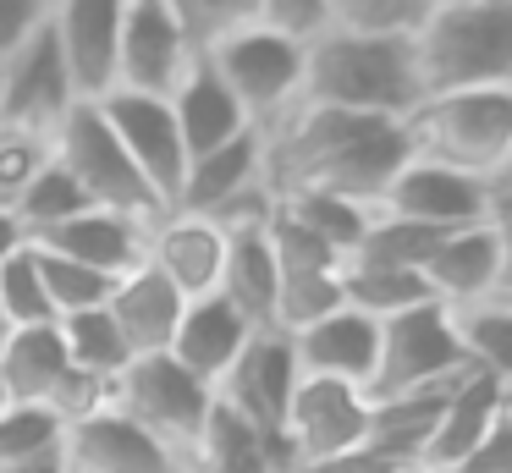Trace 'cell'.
Returning <instances> with one entry per match:
<instances>
[{
  "label": "cell",
  "mask_w": 512,
  "mask_h": 473,
  "mask_svg": "<svg viewBox=\"0 0 512 473\" xmlns=\"http://www.w3.org/2000/svg\"><path fill=\"white\" fill-rule=\"evenodd\" d=\"M0 473H72V468H67V457H61V451H56V457L23 462V468H0Z\"/></svg>",
  "instance_id": "obj_46"
},
{
  "label": "cell",
  "mask_w": 512,
  "mask_h": 473,
  "mask_svg": "<svg viewBox=\"0 0 512 473\" xmlns=\"http://www.w3.org/2000/svg\"><path fill=\"white\" fill-rule=\"evenodd\" d=\"M452 325L468 363L512 391V297H479L468 308H452Z\"/></svg>",
  "instance_id": "obj_31"
},
{
  "label": "cell",
  "mask_w": 512,
  "mask_h": 473,
  "mask_svg": "<svg viewBox=\"0 0 512 473\" xmlns=\"http://www.w3.org/2000/svg\"><path fill=\"white\" fill-rule=\"evenodd\" d=\"M72 105H78V88H72V72H67V61H61V44H56V33H50V22H45L34 39L17 44V50L0 61V127L50 138Z\"/></svg>",
  "instance_id": "obj_10"
},
{
  "label": "cell",
  "mask_w": 512,
  "mask_h": 473,
  "mask_svg": "<svg viewBox=\"0 0 512 473\" xmlns=\"http://www.w3.org/2000/svg\"><path fill=\"white\" fill-rule=\"evenodd\" d=\"M100 116L111 121L116 143L127 149V160L138 165V176L149 182L160 209L177 204V187H182V171H188V154H182V132H177V116H171V99H155V94H133V88H111L105 99H94Z\"/></svg>",
  "instance_id": "obj_11"
},
{
  "label": "cell",
  "mask_w": 512,
  "mask_h": 473,
  "mask_svg": "<svg viewBox=\"0 0 512 473\" xmlns=\"http://www.w3.org/2000/svg\"><path fill=\"white\" fill-rule=\"evenodd\" d=\"M430 6H435V0H430Z\"/></svg>",
  "instance_id": "obj_50"
},
{
  "label": "cell",
  "mask_w": 512,
  "mask_h": 473,
  "mask_svg": "<svg viewBox=\"0 0 512 473\" xmlns=\"http://www.w3.org/2000/svg\"><path fill=\"white\" fill-rule=\"evenodd\" d=\"M171 116H177L182 154H188V160H199V154L232 143L237 132H248V116L237 110V99L221 88V77L204 66V55L188 66V77H182L177 94H171Z\"/></svg>",
  "instance_id": "obj_26"
},
{
  "label": "cell",
  "mask_w": 512,
  "mask_h": 473,
  "mask_svg": "<svg viewBox=\"0 0 512 473\" xmlns=\"http://www.w3.org/2000/svg\"><path fill=\"white\" fill-rule=\"evenodd\" d=\"M166 11L177 17V28L188 33L193 50H210L215 39H226V33L248 28L259 11V0H166Z\"/></svg>",
  "instance_id": "obj_38"
},
{
  "label": "cell",
  "mask_w": 512,
  "mask_h": 473,
  "mask_svg": "<svg viewBox=\"0 0 512 473\" xmlns=\"http://www.w3.org/2000/svg\"><path fill=\"white\" fill-rule=\"evenodd\" d=\"M276 209L287 220H298L303 231H314V237L331 253H342V259L358 248V237H364V226H369V204H353V198H336V193H281Z\"/></svg>",
  "instance_id": "obj_32"
},
{
  "label": "cell",
  "mask_w": 512,
  "mask_h": 473,
  "mask_svg": "<svg viewBox=\"0 0 512 473\" xmlns=\"http://www.w3.org/2000/svg\"><path fill=\"white\" fill-rule=\"evenodd\" d=\"M463 369H468V352H463V341H457L452 308L419 303V308H408V314L380 319V358H375L369 402H375V396L424 391V385H441Z\"/></svg>",
  "instance_id": "obj_8"
},
{
  "label": "cell",
  "mask_w": 512,
  "mask_h": 473,
  "mask_svg": "<svg viewBox=\"0 0 512 473\" xmlns=\"http://www.w3.org/2000/svg\"><path fill=\"white\" fill-rule=\"evenodd\" d=\"M61 457H67L72 473H188V462L166 440H155L144 424H133L111 402L72 418L67 440H61Z\"/></svg>",
  "instance_id": "obj_14"
},
{
  "label": "cell",
  "mask_w": 512,
  "mask_h": 473,
  "mask_svg": "<svg viewBox=\"0 0 512 473\" xmlns=\"http://www.w3.org/2000/svg\"><path fill=\"white\" fill-rule=\"evenodd\" d=\"M56 330H61V347H67V363L83 374V380L105 385V391H111V380L133 363V347H127V336L116 330L111 308L67 314V319H56Z\"/></svg>",
  "instance_id": "obj_29"
},
{
  "label": "cell",
  "mask_w": 512,
  "mask_h": 473,
  "mask_svg": "<svg viewBox=\"0 0 512 473\" xmlns=\"http://www.w3.org/2000/svg\"><path fill=\"white\" fill-rule=\"evenodd\" d=\"M424 286L441 308H468L479 297H496V248H490L485 226L446 231L424 259Z\"/></svg>",
  "instance_id": "obj_25"
},
{
  "label": "cell",
  "mask_w": 512,
  "mask_h": 473,
  "mask_svg": "<svg viewBox=\"0 0 512 473\" xmlns=\"http://www.w3.org/2000/svg\"><path fill=\"white\" fill-rule=\"evenodd\" d=\"M144 237H149V220L138 215H116V209H83V215L50 226L45 237H34V248H50L61 259H78L89 270L122 281L127 270L144 264Z\"/></svg>",
  "instance_id": "obj_21"
},
{
  "label": "cell",
  "mask_w": 512,
  "mask_h": 473,
  "mask_svg": "<svg viewBox=\"0 0 512 473\" xmlns=\"http://www.w3.org/2000/svg\"><path fill=\"white\" fill-rule=\"evenodd\" d=\"M259 187H270L265 182V138H259V127H248V132H237L232 143H221V149L188 160L182 187H177V204L171 209L215 220L221 209H232L237 198L259 193Z\"/></svg>",
  "instance_id": "obj_20"
},
{
  "label": "cell",
  "mask_w": 512,
  "mask_h": 473,
  "mask_svg": "<svg viewBox=\"0 0 512 473\" xmlns=\"http://www.w3.org/2000/svg\"><path fill=\"white\" fill-rule=\"evenodd\" d=\"M0 314H6V325H12V330L56 325V308H50V292H45V275H39L34 242H23L17 253L0 259Z\"/></svg>",
  "instance_id": "obj_35"
},
{
  "label": "cell",
  "mask_w": 512,
  "mask_h": 473,
  "mask_svg": "<svg viewBox=\"0 0 512 473\" xmlns=\"http://www.w3.org/2000/svg\"><path fill=\"white\" fill-rule=\"evenodd\" d=\"M419 94L512 83V0H435L413 33Z\"/></svg>",
  "instance_id": "obj_3"
},
{
  "label": "cell",
  "mask_w": 512,
  "mask_h": 473,
  "mask_svg": "<svg viewBox=\"0 0 512 473\" xmlns=\"http://www.w3.org/2000/svg\"><path fill=\"white\" fill-rule=\"evenodd\" d=\"M490 248H496V297H512V171H501L485 193V220Z\"/></svg>",
  "instance_id": "obj_41"
},
{
  "label": "cell",
  "mask_w": 512,
  "mask_h": 473,
  "mask_svg": "<svg viewBox=\"0 0 512 473\" xmlns=\"http://www.w3.org/2000/svg\"><path fill=\"white\" fill-rule=\"evenodd\" d=\"M419 99L424 94L419 66H413V39H369V33L325 28L320 39L303 44L298 105L402 121Z\"/></svg>",
  "instance_id": "obj_2"
},
{
  "label": "cell",
  "mask_w": 512,
  "mask_h": 473,
  "mask_svg": "<svg viewBox=\"0 0 512 473\" xmlns=\"http://www.w3.org/2000/svg\"><path fill=\"white\" fill-rule=\"evenodd\" d=\"M254 22H265L270 33H281L292 44H309L331 28V0H259Z\"/></svg>",
  "instance_id": "obj_40"
},
{
  "label": "cell",
  "mask_w": 512,
  "mask_h": 473,
  "mask_svg": "<svg viewBox=\"0 0 512 473\" xmlns=\"http://www.w3.org/2000/svg\"><path fill=\"white\" fill-rule=\"evenodd\" d=\"M287 440L281 435H259L254 424H243L237 413H226L221 402L210 407L199 446L188 451V473H287Z\"/></svg>",
  "instance_id": "obj_27"
},
{
  "label": "cell",
  "mask_w": 512,
  "mask_h": 473,
  "mask_svg": "<svg viewBox=\"0 0 512 473\" xmlns=\"http://www.w3.org/2000/svg\"><path fill=\"white\" fill-rule=\"evenodd\" d=\"M45 160H50V138L0 127V209H12L23 198V187L34 182V171Z\"/></svg>",
  "instance_id": "obj_39"
},
{
  "label": "cell",
  "mask_w": 512,
  "mask_h": 473,
  "mask_svg": "<svg viewBox=\"0 0 512 473\" xmlns=\"http://www.w3.org/2000/svg\"><path fill=\"white\" fill-rule=\"evenodd\" d=\"M402 473H463V468H441V462H408Z\"/></svg>",
  "instance_id": "obj_47"
},
{
  "label": "cell",
  "mask_w": 512,
  "mask_h": 473,
  "mask_svg": "<svg viewBox=\"0 0 512 473\" xmlns=\"http://www.w3.org/2000/svg\"><path fill=\"white\" fill-rule=\"evenodd\" d=\"M463 473H512V402L501 407V418L479 440V451L463 462Z\"/></svg>",
  "instance_id": "obj_44"
},
{
  "label": "cell",
  "mask_w": 512,
  "mask_h": 473,
  "mask_svg": "<svg viewBox=\"0 0 512 473\" xmlns=\"http://www.w3.org/2000/svg\"><path fill=\"white\" fill-rule=\"evenodd\" d=\"M83 209H94L89 193H83V187L56 165V154H50V160L34 171V182L23 187V198L12 204V215H17V226H23V237L34 242V237H45L50 226H61V220L83 215Z\"/></svg>",
  "instance_id": "obj_33"
},
{
  "label": "cell",
  "mask_w": 512,
  "mask_h": 473,
  "mask_svg": "<svg viewBox=\"0 0 512 473\" xmlns=\"http://www.w3.org/2000/svg\"><path fill=\"white\" fill-rule=\"evenodd\" d=\"M298 358H292L287 330H254L243 341V352L232 358V369L215 385V402L226 413H237L243 424H254L259 435H281L287 424V402L298 391Z\"/></svg>",
  "instance_id": "obj_12"
},
{
  "label": "cell",
  "mask_w": 512,
  "mask_h": 473,
  "mask_svg": "<svg viewBox=\"0 0 512 473\" xmlns=\"http://www.w3.org/2000/svg\"><path fill=\"white\" fill-rule=\"evenodd\" d=\"M430 17V0H331V28L369 39H413Z\"/></svg>",
  "instance_id": "obj_36"
},
{
  "label": "cell",
  "mask_w": 512,
  "mask_h": 473,
  "mask_svg": "<svg viewBox=\"0 0 512 473\" xmlns=\"http://www.w3.org/2000/svg\"><path fill=\"white\" fill-rule=\"evenodd\" d=\"M6 336H12V325H6V314H0V347H6Z\"/></svg>",
  "instance_id": "obj_48"
},
{
  "label": "cell",
  "mask_w": 512,
  "mask_h": 473,
  "mask_svg": "<svg viewBox=\"0 0 512 473\" xmlns=\"http://www.w3.org/2000/svg\"><path fill=\"white\" fill-rule=\"evenodd\" d=\"M265 182L270 193H336L369 204L386 193L397 165L408 160L402 121L347 116V110L292 105L265 132Z\"/></svg>",
  "instance_id": "obj_1"
},
{
  "label": "cell",
  "mask_w": 512,
  "mask_h": 473,
  "mask_svg": "<svg viewBox=\"0 0 512 473\" xmlns=\"http://www.w3.org/2000/svg\"><path fill=\"white\" fill-rule=\"evenodd\" d=\"M34 253H39V275H45L56 319L83 314V308H105V297H111V286H116L111 275L89 270V264H78V259H61V253H50V248H34Z\"/></svg>",
  "instance_id": "obj_37"
},
{
  "label": "cell",
  "mask_w": 512,
  "mask_h": 473,
  "mask_svg": "<svg viewBox=\"0 0 512 473\" xmlns=\"http://www.w3.org/2000/svg\"><path fill=\"white\" fill-rule=\"evenodd\" d=\"M342 303L358 308V314H369V319H391V314H408V308H419V303H435V297H430V286H424L419 270L342 259Z\"/></svg>",
  "instance_id": "obj_30"
},
{
  "label": "cell",
  "mask_w": 512,
  "mask_h": 473,
  "mask_svg": "<svg viewBox=\"0 0 512 473\" xmlns=\"http://www.w3.org/2000/svg\"><path fill=\"white\" fill-rule=\"evenodd\" d=\"M221 259H226V231H215L210 220L166 209V215L149 220L144 237V264L160 270L182 297H210L221 286Z\"/></svg>",
  "instance_id": "obj_19"
},
{
  "label": "cell",
  "mask_w": 512,
  "mask_h": 473,
  "mask_svg": "<svg viewBox=\"0 0 512 473\" xmlns=\"http://www.w3.org/2000/svg\"><path fill=\"white\" fill-rule=\"evenodd\" d=\"M485 193H490V182H479V176L446 171V165L408 154L397 165V176L386 182V193L375 198V209L413 220V226H430V231H463L485 220Z\"/></svg>",
  "instance_id": "obj_16"
},
{
  "label": "cell",
  "mask_w": 512,
  "mask_h": 473,
  "mask_svg": "<svg viewBox=\"0 0 512 473\" xmlns=\"http://www.w3.org/2000/svg\"><path fill=\"white\" fill-rule=\"evenodd\" d=\"M215 297H226L254 330H276V259H270L265 226L226 231V259H221Z\"/></svg>",
  "instance_id": "obj_28"
},
{
  "label": "cell",
  "mask_w": 512,
  "mask_h": 473,
  "mask_svg": "<svg viewBox=\"0 0 512 473\" xmlns=\"http://www.w3.org/2000/svg\"><path fill=\"white\" fill-rule=\"evenodd\" d=\"M50 154H56L61 171L89 193L94 209H116V215H138V220L166 215V209L155 204V193H149V182L138 176V165L127 160V149L116 143L111 121L100 116L94 99H78V105L61 116V127L50 132Z\"/></svg>",
  "instance_id": "obj_5"
},
{
  "label": "cell",
  "mask_w": 512,
  "mask_h": 473,
  "mask_svg": "<svg viewBox=\"0 0 512 473\" xmlns=\"http://www.w3.org/2000/svg\"><path fill=\"white\" fill-rule=\"evenodd\" d=\"M127 0H50V33L72 72L78 99H105L116 88V39Z\"/></svg>",
  "instance_id": "obj_17"
},
{
  "label": "cell",
  "mask_w": 512,
  "mask_h": 473,
  "mask_svg": "<svg viewBox=\"0 0 512 473\" xmlns=\"http://www.w3.org/2000/svg\"><path fill=\"white\" fill-rule=\"evenodd\" d=\"M292 358H298V374H309V380H342L369 396L380 358V319L342 303L314 325L292 330Z\"/></svg>",
  "instance_id": "obj_18"
},
{
  "label": "cell",
  "mask_w": 512,
  "mask_h": 473,
  "mask_svg": "<svg viewBox=\"0 0 512 473\" xmlns=\"http://www.w3.org/2000/svg\"><path fill=\"white\" fill-rule=\"evenodd\" d=\"M248 336H254V325H248V319L237 314L226 297L210 292V297H193V303L182 308L177 336H171L166 352L193 374V380H204L215 391V385H221V374L232 369V358L243 352Z\"/></svg>",
  "instance_id": "obj_22"
},
{
  "label": "cell",
  "mask_w": 512,
  "mask_h": 473,
  "mask_svg": "<svg viewBox=\"0 0 512 473\" xmlns=\"http://www.w3.org/2000/svg\"><path fill=\"white\" fill-rule=\"evenodd\" d=\"M292 462L336 457V451H358L369 440V396L342 380H309L303 374L298 391L287 402V424H281Z\"/></svg>",
  "instance_id": "obj_15"
},
{
  "label": "cell",
  "mask_w": 512,
  "mask_h": 473,
  "mask_svg": "<svg viewBox=\"0 0 512 473\" xmlns=\"http://www.w3.org/2000/svg\"><path fill=\"white\" fill-rule=\"evenodd\" d=\"M204 66L221 77V88L237 99V110L248 116V127H259V132L298 105L303 44L270 33L265 22H248V28L215 39L210 50H204Z\"/></svg>",
  "instance_id": "obj_6"
},
{
  "label": "cell",
  "mask_w": 512,
  "mask_h": 473,
  "mask_svg": "<svg viewBox=\"0 0 512 473\" xmlns=\"http://www.w3.org/2000/svg\"><path fill=\"white\" fill-rule=\"evenodd\" d=\"M23 226H17V215H12V209H0V259H6V253H17V248H23Z\"/></svg>",
  "instance_id": "obj_45"
},
{
  "label": "cell",
  "mask_w": 512,
  "mask_h": 473,
  "mask_svg": "<svg viewBox=\"0 0 512 473\" xmlns=\"http://www.w3.org/2000/svg\"><path fill=\"white\" fill-rule=\"evenodd\" d=\"M512 402V391L490 374L468 369L463 380L446 391V407L435 418V435H430V451L424 462H441V468H463L468 457L479 451V440L490 435V424L501 418V407Z\"/></svg>",
  "instance_id": "obj_24"
},
{
  "label": "cell",
  "mask_w": 512,
  "mask_h": 473,
  "mask_svg": "<svg viewBox=\"0 0 512 473\" xmlns=\"http://www.w3.org/2000/svg\"><path fill=\"white\" fill-rule=\"evenodd\" d=\"M402 138L413 160L496 182L501 171H512V83L424 94L402 116Z\"/></svg>",
  "instance_id": "obj_4"
},
{
  "label": "cell",
  "mask_w": 512,
  "mask_h": 473,
  "mask_svg": "<svg viewBox=\"0 0 512 473\" xmlns=\"http://www.w3.org/2000/svg\"><path fill=\"white\" fill-rule=\"evenodd\" d=\"M105 308H111L116 330L127 336L133 358H144V352H166V347H171V336H177V319H182V308H188V297H182L160 270L138 264V270H127L122 281L111 286Z\"/></svg>",
  "instance_id": "obj_23"
},
{
  "label": "cell",
  "mask_w": 512,
  "mask_h": 473,
  "mask_svg": "<svg viewBox=\"0 0 512 473\" xmlns=\"http://www.w3.org/2000/svg\"><path fill=\"white\" fill-rule=\"evenodd\" d=\"M0 385H6L12 402L56 407L67 424L105 402V385L83 380L67 363V347H61L56 325H28V330H12V336H6V347H0Z\"/></svg>",
  "instance_id": "obj_9"
},
{
  "label": "cell",
  "mask_w": 512,
  "mask_h": 473,
  "mask_svg": "<svg viewBox=\"0 0 512 473\" xmlns=\"http://www.w3.org/2000/svg\"><path fill=\"white\" fill-rule=\"evenodd\" d=\"M193 61H199V50H193L188 33L177 28L166 0H127L122 6V39H116V88L171 99Z\"/></svg>",
  "instance_id": "obj_13"
},
{
  "label": "cell",
  "mask_w": 512,
  "mask_h": 473,
  "mask_svg": "<svg viewBox=\"0 0 512 473\" xmlns=\"http://www.w3.org/2000/svg\"><path fill=\"white\" fill-rule=\"evenodd\" d=\"M287 473H402V462L380 457L375 446L358 451H336V457H314V462H292Z\"/></svg>",
  "instance_id": "obj_43"
},
{
  "label": "cell",
  "mask_w": 512,
  "mask_h": 473,
  "mask_svg": "<svg viewBox=\"0 0 512 473\" xmlns=\"http://www.w3.org/2000/svg\"><path fill=\"white\" fill-rule=\"evenodd\" d=\"M105 402L122 407L133 424H144L155 440H166L182 462L188 451L199 446L204 424H210V407H215V391L204 380H193L171 352H144L133 358L122 374L111 380Z\"/></svg>",
  "instance_id": "obj_7"
},
{
  "label": "cell",
  "mask_w": 512,
  "mask_h": 473,
  "mask_svg": "<svg viewBox=\"0 0 512 473\" xmlns=\"http://www.w3.org/2000/svg\"><path fill=\"white\" fill-rule=\"evenodd\" d=\"M6 402H12V396H6V385H0V407H6Z\"/></svg>",
  "instance_id": "obj_49"
},
{
  "label": "cell",
  "mask_w": 512,
  "mask_h": 473,
  "mask_svg": "<svg viewBox=\"0 0 512 473\" xmlns=\"http://www.w3.org/2000/svg\"><path fill=\"white\" fill-rule=\"evenodd\" d=\"M67 440V418L45 402H6L0 407V468L56 457Z\"/></svg>",
  "instance_id": "obj_34"
},
{
  "label": "cell",
  "mask_w": 512,
  "mask_h": 473,
  "mask_svg": "<svg viewBox=\"0 0 512 473\" xmlns=\"http://www.w3.org/2000/svg\"><path fill=\"white\" fill-rule=\"evenodd\" d=\"M50 22V0H0V61Z\"/></svg>",
  "instance_id": "obj_42"
}]
</instances>
